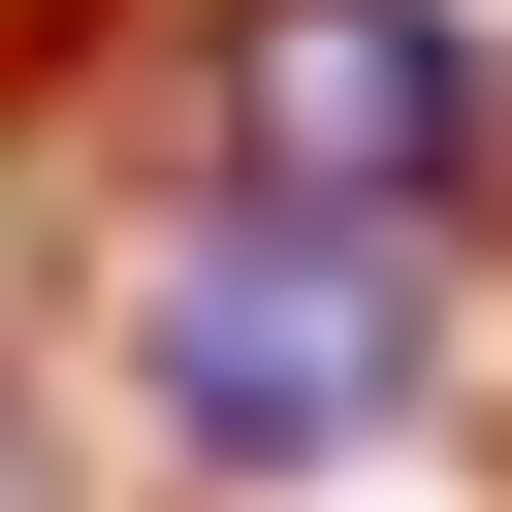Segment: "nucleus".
<instances>
[{"label": "nucleus", "mask_w": 512, "mask_h": 512, "mask_svg": "<svg viewBox=\"0 0 512 512\" xmlns=\"http://www.w3.org/2000/svg\"><path fill=\"white\" fill-rule=\"evenodd\" d=\"M96 384L192 512H288V480H384L448 416V224H288V192H160L96 256Z\"/></svg>", "instance_id": "obj_1"}, {"label": "nucleus", "mask_w": 512, "mask_h": 512, "mask_svg": "<svg viewBox=\"0 0 512 512\" xmlns=\"http://www.w3.org/2000/svg\"><path fill=\"white\" fill-rule=\"evenodd\" d=\"M480 160H512L480 0H192V192H288V224H480Z\"/></svg>", "instance_id": "obj_2"}]
</instances>
